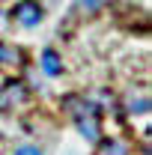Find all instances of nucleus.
Returning a JSON list of instances; mask_svg holds the SVG:
<instances>
[{"label": "nucleus", "instance_id": "8", "mask_svg": "<svg viewBox=\"0 0 152 155\" xmlns=\"http://www.w3.org/2000/svg\"><path fill=\"white\" fill-rule=\"evenodd\" d=\"M15 155H42V149H36V146H18Z\"/></svg>", "mask_w": 152, "mask_h": 155}, {"label": "nucleus", "instance_id": "7", "mask_svg": "<svg viewBox=\"0 0 152 155\" xmlns=\"http://www.w3.org/2000/svg\"><path fill=\"white\" fill-rule=\"evenodd\" d=\"M104 155H125V146L122 143H107L104 146Z\"/></svg>", "mask_w": 152, "mask_h": 155}, {"label": "nucleus", "instance_id": "1", "mask_svg": "<svg viewBox=\"0 0 152 155\" xmlns=\"http://www.w3.org/2000/svg\"><path fill=\"white\" fill-rule=\"evenodd\" d=\"M15 18H18L24 27H36L39 21H42V9H39L33 0H21L18 6H15Z\"/></svg>", "mask_w": 152, "mask_h": 155}, {"label": "nucleus", "instance_id": "3", "mask_svg": "<svg viewBox=\"0 0 152 155\" xmlns=\"http://www.w3.org/2000/svg\"><path fill=\"white\" fill-rule=\"evenodd\" d=\"M78 128L87 140H98V119L93 114H81L78 116Z\"/></svg>", "mask_w": 152, "mask_h": 155}, {"label": "nucleus", "instance_id": "2", "mask_svg": "<svg viewBox=\"0 0 152 155\" xmlns=\"http://www.w3.org/2000/svg\"><path fill=\"white\" fill-rule=\"evenodd\" d=\"M21 98H24V87H21L18 81L6 84V87L0 90V110H9V107H15Z\"/></svg>", "mask_w": 152, "mask_h": 155}, {"label": "nucleus", "instance_id": "9", "mask_svg": "<svg viewBox=\"0 0 152 155\" xmlns=\"http://www.w3.org/2000/svg\"><path fill=\"white\" fill-rule=\"evenodd\" d=\"M101 3H104V0H81V6H84V9H90V12H93V9H98Z\"/></svg>", "mask_w": 152, "mask_h": 155}, {"label": "nucleus", "instance_id": "4", "mask_svg": "<svg viewBox=\"0 0 152 155\" xmlns=\"http://www.w3.org/2000/svg\"><path fill=\"white\" fill-rule=\"evenodd\" d=\"M42 69H45V75H51V78H57L60 72H63V63H60V57L51 51V48L42 54Z\"/></svg>", "mask_w": 152, "mask_h": 155}, {"label": "nucleus", "instance_id": "6", "mask_svg": "<svg viewBox=\"0 0 152 155\" xmlns=\"http://www.w3.org/2000/svg\"><path fill=\"white\" fill-rule=\"evenodd\" d=\"M0 60H3V63H15V60H18V54H15L12 48H3V45H0Z\"/></svg>", "mask_w": 152, "mask_h": 155}, {"label": "nucleus", "instance_id": "5", "mask_svg": "<svg viewBox=\"0 0 152 155\" xmlns=\"http://www.w3.org/2000/svg\"><path fill=\"white\" fill-rule=\"evenodd\" d=\"M128 110L131 114H146L149 110V98H131L128 101Z\"/></svg>", "mask_w": 152, "mask_h": 155}]
</instances>
